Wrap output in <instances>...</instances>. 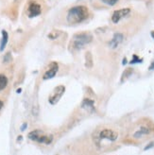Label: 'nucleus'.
<instances>
[{"label":"nucleus","mask_w":154,"mask_h":155,"mask_svg":"<svg viewBox=\"0 0 154 155\" xmlns=\"http://www.w3.org/2000/svg\"><path fill=\"white\" fill-rule=\"evenodd\" d=\"M89 11L85 6H76L67 12V22L71 25L80 24L88 18Z\"/></svg>","instance_id":"obj_1"},{"label":"nucleus","mask_w":154,"mask_h":155,"mask_svg":"<svg viewBox=\"0 0 154 155\" xmlns=\"http://www.w3.org/2000/svg\"><path fill=\"white\" fill-rule=\"evenodd\" d=\"M93 40V36L88 32H81L77 33L72 38V45L73 48L76 50H79L82 48L84 45L90 44Z\"/></svg>","instance_id":"obj_2"},{"label":"nucleus","mask_w":154,"mask_h":155,"mask_svg":"<svg viewBox=\"0 0 154 155\" xmlns=\"http://www.w3.org/2000/svg\"><path fill=\"white\" fill-rule=\"evenodd\" d=\"M65 92V87L64 85H59L55 89L53 90V92L51 93V95L49 96L48 101L51 105H55L59 102V100L61 99V97L64 96Z\"/></svg>","instance_id":"obj_3"},{"label":"nucleus","mask_w":154,"mask_h":155,"mask_svg":"<svg viewBox=\"0 0 154 155\" xmlns=\"http://www.w3.org/2000/svg\"><path fill=\"white\" fill-rule=\"evenodd\" d=\"M118 137V134L115 133L114 130H110V129H105L102 130L100 133L98 134V140L102 141V140H107V141H115Z\"/></svg>","instance_id":"obj_4"},{"label":"nucleus","mask_w":154,"mask_h":155,"mask_svg":"<svg viewBox=\"0 0 154 155\" xmlns=\"http://www.w3.org/2000/svg\"><path fill=\"white\" fill-rule=\"evenodd\" d=\"M129 12H130V10L129 9V8L114 11L113 15H112V22L113 23V24H117L120 20H122L123 18H125L127 15H129Z\"/></svg>","instance_id":"obj_5"},{"label":"nucleus","mask_w":154,"mask_h":155,"mask_svg":"<svg viewBox=\"0 0 154 155\" xmlns=\"http://www.w3.org/2000/svg\"><path fill=\"white\" fill-rule=\"evenodd\" d=\"M59 70V65L57 63H55V61H53V63L50 64L49 67L47 71H45V73L44 74L43 76V79L44 80H49V79H52V78L55 77V75L57 74Z\"/></svg>","instance_id":"obj_6"},{"label":"nucleus","mask_w":154,"mask_h":155,"mask_svg":"<svg viewBox=\"0 0 154 155\" xmlns=\"http://www.w3.org/2000/svg\"><path fill=\"white\" fill-rule=\"evenodd\" d=\"M151 129L148 126H141L138 130H136L133 134V138L135 139H140V138H143L145 136L149 135L150 133H151Z\"/></svg>","instance_id":"obj_7"},{"label":"nucleus","mask_w":154,"mask_h":155,"mask_svg":"<svg viewBox=\"0 0 154 155\" xmlns=\"http://www.w3.org/2000/svg\"><path fill=\"white\" fill-rule=\"evenodd\" d=\"M41 12H42L41 6L39 4H37V3L32 2L28 7V16L30 18H33V17L38 16V15H40Z\"/></svg>","instance_id":"obj_8"},{"label":"nucleus","mask_w":154,"mask_h":155,"mask_svg":"<svg viewBox=\"0 0 154 155\" xmlns=\"http://www.w3.org/2000/svg\"><path fill=\"white\" fill-rule=\"evenodd\" d=\"M123 40H124V35H123L122 33H120V32L114 33L113 39L110 42V46L112 48H116L120 45V44L123 42Z\"/></svg>","instance_id":"obj_9"},{"label":"nucleus","mask_w":154,"mask_h":155,"mask_svg":"<svg viewBox=\"0 0 154 155\" xmlns=\"http://www.w3.org/2000/svg\"><path fill=\"white\" fill-rule=\"evenodd\" d=\"M53 140V137L52 135H44L43 134V133L41 134V135L39 136V138L37 139V142H39V143H43V144H50Z\"/></svg>","instance_id":"obj_10"},{"label":"nucleus","mask_w":154,"mask_h":155,"mask_svg":"<svg viewBox=\"0 0 154 155\" xmlns=\"http://www.w3.org/2000/svg\"><path fill=\"white\" fill-rule=\"evenodd\" d=\"M2 38H1V42H0V51H3L5 46L7 45L8 40H9V35H8V32L6 30H2Z\"/></svg>","instance_id":"obj_11"},{"label":"nucleus","mask_w":154,"mask_h":155,"mask_svg":"<svg viewBox=\"0 0 154 155\" xmlns=\"http://www.w3.org/2000/svg\"><path fill=\"white\" fill-rule=\"evenodd\" d=\"M81 106H82V108H84V109L94 110V100H92V99H84Z\"/></svg>","instance_id":"obj_12"},{"label":"nucleus","mask_w":154,"mask_h":155,"mask_svg":"<svg viewBox=\"0 0 154 155\" xmlns=\"http://www.w3.org/2000/svg\"><path fill=\"white\" fill-rule=\"evenodd\" d=\"M8 85V78L0 74V91L4 90Z\"/></svg>","instance_id":"obj_13"},{"label":"nucleus","mask_w":154,"mask_h":155,"mask_svg":"<svg viewBox=\"0 0 154 155\" xmlns=\"http://www.w3.org/2000/svg\"><path fill=\"white\" fill-rule=\"evenodd\" d=\"M103 3H105L106 5H109V6H114L118 2V0H100Z\"/></svg>","instance_id":"obj_14"},{"label":"nucleus","mask_w":154,"mask_h":155,"mask_svg":"<svg viewBox=\"0 0 154 155\" xmlns=\"http://www.w3.org/2000/svg\"><path fill=\"white\" fill-rule=\"evenodd\" d=\"M133 73V69L132 68H128V69H126V71L123 73V76H122V78L123 79L122 80H124V79H127V78L129 77V76H130V74Z\"/></svg>","instance_id":"obj_15"},{"label":"nucleus","mask_w":154,"mask_h":155,"mask_svg":"<svg viewBox=\"0 0 154 155\" xmlns=\"http://www.w3.org/2000/svg\"><path fill=\"white\" fill-rule=\"evenodd\" d=\"M142 60L138 58L137 55H133V58L132 60V61H130V64H135V63H141Z\"/></svg>","instance_id":"obj_16"},{"label":"nucleus","mask_w":154,"mask_h":155,"mask_svg":"<svg viewBox=\"0 0 154 155\" xmlns=\"http://www.w3.org/2000/svg\"><path fill=\"white\" fill-rule=\"evenodd\" d=\"M10 56H11V54H10V53H8L7 55H6V57L4 58V61H8V60H9Z\"/></svg>","instance_id":"obj_17"},{"label":"nucleus","mask_w":154,"mask_h":155,"mask_svg":"<svg viewBox=\"0 0 154 155\" xmlns=\"http://www.w3.org/2000/svg\"><path fill=\"white\" fill-rule=\"evenodd\" d=\"M149 70H153V69H154V61H152V64H150V66L149 67Z\"/></svg>","instance_id":"obj_18"},{"label":"nucleus","mask_w":154,"mask_h":155,"mask_svg":"<svg viewBox=\"0 0 154 155\" xmlns=\"http://www.w3.org/2000/svg\"><path fill=\"white\" fill-rule=\"evenodd\" d=\"M28 127V125H27V123H25V124H23V126L21 127V130H24L26 128Z\"/></svg>","instance_id":"obj_19"},{"label":"nucleus","mask_w":154,"mask_h":155,"mask_svg":"<svg viewBox=\"0 0 154 155\" xmlns=\"http://www.w3.org/2000/svg\"><path fill=\"white\" fill-rule=\"evenodd\" d=\"M153 143H150L149 145V147H146V148H145V150H147L148 149H149V148H152V147H153Z\"/></svg>","instance_id":"obj_20"},{"label":"nucleus","mask_w":154,"mask_h":155,"mask_svg":"<svg viewBox=\"0 0 154 155\" xmlns=\"http://www.w3.org/2000/svg\"><path fill=\"white\" fill-rule=\"evenodd\" d=\"M3 106H4V103H3V101H2V100H0V110L2 109Z\"/></svg>","instance_id":"obj_21"},{"label":"nucleus","mask_w":154,"mask_h":155,"mask_svg":"<svg viewBox=\"0 0 154 155\" xmlns=\"http://www.w3.org/2000/svg\"><path fill=\"white\" fill-rule=\"evenodd\" d=\"M151 37L154 39V31H151Z\"/></svg>","instance_id":"obj_22"}]
</instances>
